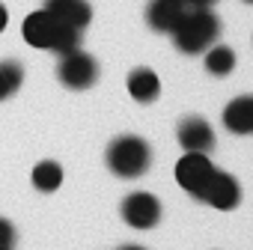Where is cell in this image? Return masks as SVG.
I'll list each match as a JSON object with an SVG mask.
<instances>
[{
  "label": "cell",
  "instance_id": "cell-3",
  "mask_svg": "<svg viewBox=\"0 0 253 250\" xmlns=\"http://www.w3.org/2000/svg\"><path fill=\"white\" fill-rule=\"evenodd\" d=\"M107 170L119 179H137L152 164V146L137 134H122L107 146Z\"/></svg>",
  "mask_w": 253,
  "mask_h": 250
},
{
  "label": "cell",
  "instance_id": "cell-4",
  "mask_svg": "<svg viewBox=\"0 0 253 250\" xmlns=\"http://www.w3.org/2000/svg\"><path fill=\"white\" fill-rule=\"evenodd\" d=\"M57 78H60V83L69 86V89H89V86L98 81V63H95V57H89L86 51L78 48V51L60 57Z\"/></svg>",
  "mask_w": 253,
  "mask_h": 250
},
{
  "label": "cell",
  "instance_id": "cell-1",
  "mask_svg": "<svg viewBox=\"0 0 253 250\" xmlns=\"http://www.w3.org/2000/svg\"><path fill=\"white\" fill-rule=\"evenodd\" d=\"M21 33H24V42H27V45L42 48V51H54V54H60V57L81 48V30L63 24V21L54 18L48 9L30 12V15L24 18V24H21Z\"/></svg>",
  "mask_w": 253,
  "mask_h": 250
},
{
  "label": "cell",
  "instance_id": "cell-16",
  "mask_svg": "<svg viewBox=\"0 0 253 250\" xmlns=\"http://www.w3.org/2000/svg\"><path fill=\"white\" fill-rule=\"evenodd\" d=\"M12 244H15V226L0 217V250H12Z\"/></svg>",
  "mask_w": 253,
  "mask_h": 250
},
{
  "label": "cell",
  "instance_id": "cell-12",
  "mask_svg": "<svg viewBox=\"0 0 253 250\" xmlns=\"http://www.w3.org/2000/svg\"><path fill=\"white\" fill-rule=\"evenodd\" d=\"M128 92H131L134 101L149 104V101H155V98L161 95V81H158V75H155L152 69L140 66V69H134V72L128 75Z\"/></svg>",
  "mask_w": 253,
  "mask_h": 250
},
{
  "label": "cell",
  "instance_id": "cell-20",
  "mask_svg": "<svg viewBox=\"0 0 253 250\" xmlns=\"http://www.w3.org/2000/svg\"><path fill=\"white\" fill-rule=\"evenodd\" d=\"M244 3H253V0H244Z\"/></svg>",
  "mask_w": 253,
  "mask_h": 250
},
{
  "label": "cell",
  "instance_id": "cell-6",
  "mask_svg": "<svg viewBox=\"0 0 253 250\" xmlns=\"http://www.w3.org/2000/svg\"><path fill=\"white\" fill-rule=\"evenodd\" d=\"M119 214L134 229H152L161 220V203H158V197H152L146 191H134V194H128L122 200Z\"/></svg>",
  "mask_w": 253,
  "mask_h": 250
},
{
  "label": "cell",
  "instance_id": "cell-13",
  "mask_svg": "<svg viewBox=\"0 0 253 250\" xmlns=\"http://www.w3.org/2000/svg\"><path fill=\"white\" fill-rule=\"evenodd\" d=\"M206 69H209V75H214V78H226V75L235 69V51L226 48V45L209 48V51H206Z\"/></svg>",
  "mask_w": 253,
  "mask_h": 250
},
{
  "label": "cell",
  "instance_id": "cell-19",
  "mask_svg": "<svg viewBox=\"0 0 253 250\" xmlns=\"http://www.w3.org/2000/svg\"><path fill=\"white\" fill-rule=\"evenodd\" d=\"M119 250H146V247H140V244H125V247H119Z\"/></svg>",
  "mask_w": 253,
  "mask_h": 250
},
{
  "label": "cell",
  "instance_id": "cell-2",
  "mask_svg": "<svg viewBox=\"0 0 253 250\" xmlns=\"http://www.w3.org/2000/svg\"><path fill=\"white\" fill-rule=\"evenodd\" d=\"M182 54H203L220 36V18L211 9H185L182 21L170 33Z\"/></svg>",
  "mask_w": 253,
  "mask_h": 250
},
{
  "label": "cell",
  "instance_id": "cell-8",
  "mask_svg": "<svg viewBox=\"0 0 253 250\" xmlns=\"http://www.w3.org/2000/svg\"><path fill=\"white\" fill-rule=\"evenodd\" d=\"M176 137H179V146L185 152H211L214 149V131H211V125L203 119V116H185L179 122V128H176Z\"/></svg>",
  "mask_w": 253,
  "mask_h": 250
},
{
  "label": "cell",
  "instance_id": "cell-14",
  "mask_svg": "<svg viewBox=\"0 0 253 250\" xmlns=\"http://www.w3.org/2000/svg\"><path fill=\"white\" fill-rule=\"evenodd\" d=\"M33 185H36L39 191H45V194L57 191V188L63 185V167H60L57 161H39V164L33 167Z\"/></svg>",
  "mask_w": 253,
  "mask_h": 250
},
{
  "label": "cell",
  "instance_id": "cell-9",
  "mask_svg": "<svg viewBox=\"0 0 253 250\" xmlns=\"http://www.w3.org/2000/svg\"><path fill=\"white\" fill-rule=\"evenodd\" d=\"M185 0H149L146 3V24L155 33H173L185 15Z\"/></svg>",
  "mask_w": 253,
  "mask_h": 250
},
{
  "label": "cell",
  "instance_id": "cell-18",
  "mask_svg": "<svg viewBox=\"0 0 253 250\" xmlns=\"http://www.w3.org/2000/svg\"><path fill=\"white\" fill-rule=\"evenodd\" d=\"M6 24H9V15H6V6H3V3H0V33H3V30H6Z\"/></svg>",
  "mask_w": 253,
  "mask_h": 250
},
{
  "label": "cell",
  "instance_id": "cell-10",
  "mask_svg": "<svg viewBox=\"0 0 253 250\" xmlns=\"http://www.w3.org/2000/svg\"><path fill=\"white\" fill-rule=\"evenodd\" d=\"M45 9H48L54 18H60L63 24L78 27V30H84V27L92 21V6L86 3V0H48Z\"/></svg>",
  "mask_w": 253,
  "mask_h": 250
},
{
  "label": "cell",
  "instance_id": "cell-7",
  "mask_svg": "<svg viewBox=\"0 0 253 250\" xmlns=\"http://www.w3.org/2000/svg\"><path fill=\"white\" fill-rule=\"evenodd\" d=\"M200 200L209 203L217 211H232L241 203V185H238L235 176H229V173H223V170L214 167V173H211V179H209V185H206V191H203Z\"/></svg>",
  "mask_w": 253,
  "mask_h": 250
},
{
  "label": "cell",
  "instance_id": "cell-5",
  "mask_svg": "<svg viewBox=\"0 0 253 250\" xmlns=\"http://www.w3.org/2000/svg\"><path fill=\"white\" fill-rule=\"evenodd\" d=\"M211 173H214V164H211V158H209L206 152H185V155L179 158V164H176V182H179L191 197H197V200L203 197V191H206Z\"/></svg>",
  "mask_w": 253,
  "mask_h": 250
},
{
  "label": "cell",
  "instance_id": "cell-11",
  "mask_svg": "<svg viewBox=\"0 0 253 250\" xmlns=\"http://www.w3.org/2000/svg\"><path fill=\"white\" fill-rule=\"evenodd\" d=\"M223 125L232 134H253V95H238L223 107Z\"/></svg>",
  "mask_w": 253,
  "mask_h": 250
},
{
  "label": "cell",
  "instance_id": "cell-15",
  "mask_svg": "<svg viewBox=\"0 0 253 250\" xmlns=\"http://www.w3.org/2000/svg\"><path fill=\"white\" fill-rule=\"evenodd\" d=\"M21 81H24V69H21V63H15V60L0 63V101L9 98V95H15L18 86H21Z\"/></svg>",
  "mask_w": 253,
  "mask_h": 250
},
{
  "label": "cell",
  "instance_id": "cell-17",
  "mask_svg": "<svg viewBox=\"0 0 253 250\" xmlns=\"http://www.w3.org/2000/svg\"><path fill=\"white\" fill-rule=\"evenodd\" d=\"M214 3H217V0H185L188 9H211Z\"/></svg>",
  "mask_w": 253,
  "mask_h": 250
}]
</instances>
